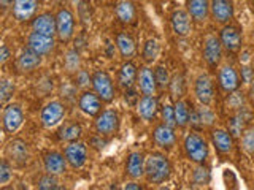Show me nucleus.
<instances>
[{
	"label": "nucleus",
	"instance_id": "1",
	"mask_svg": "<svg viewBox=\"0 0 254 190\" xmlns=\"http://www.w3.org/2000/svg\"><path fill=\"white\" fill-rule=\"evenodd\" d=\"M170 173H172V165L165 155L157 152L148 155L145 165V176L149 182H153V184H162V182H165L170 178Z\"/></svg>",
	"mask_w": 254,
	"mask_h": 190
},
{
	"label": "nucleus",
	"instance_id": "2",
	"mask_svg": "<svg viewBox=\"0 0 254 190\" xmlns=\"http://www.w3.org/2000/svg\"><path fill=\"white\" fill-rule=\"evenodd\" d=\"M185 150L189 160H192L198 165H203L210 154L208 142L198 133H189L185 138Z\"/></svg>",
	"mask_w": 254,
	"mask_h": 190
},
{
	"label": "nucleus",
	"instance_id": "3",
	"mask_svg": "<svg viewBox=\"0 0 254 190\" xmlns=\"http://www.w3.org/2000/svg\"><path fill=\"white\" fill-rule=\"evenodd\" d=\"M95 130L100 137H111L119 130V114L115 109H105L97 116Z\"/></svg>",
	"mask_w": 254,
	"mask_h": 190
},
{
	"label": "nucleus",
	"instance_id": "4",
	"mask_svg": "<svg viewBox=\"0 0 254 190\" xmlns=\"http://www.w3.org/2000/svg\"><path fill=\"white\" fill-rule=\"evenodd\" d=\"M219 40H221V43L227 52H237L242 48V43H243L240 27L234 26V24H226V26L221 29Z\"/></svg>",
	"mask_w": 254,
	"mask_h": 190
},
{
	"label": "nucleus",
	"instance_id": "5",
	"mask_svg": "<svg viewBox=\"0 0 254 190\" xmlns=\"http://www.w3.org/2000/svg\"><path fill=\"white\" fill-rule=\"evenodd\" d=\"M92 87L103 101H107V103L113 101L115 86H113V81H111V78L108 76V73H105V71H95L92 75Z\"/></svg>",
	"mask_w": 254,
	"mask_h": 190
},
{
	"label": "nucleus",
	"instance_id": "6",
	"mask_svg": "<svg viewBox=\"0 0 254 190\" xmlns=\"http://www.w3.org/2000/svg\"><path fill=\"white\" fill-rule=\"evenodd\" d=\"M194 94H195V98L200 101V105H210L214 98V86L211 78L202 73L198 75L195 79V84H194Z\"/></svg>",
	"mask_w": 254,
	"mask_h": 190
},
{
	"label": "nucleus",
	"instance_id": "7",
	"mask_svg": "<svg viewBox=\"0 0 254 190\" xmlns=\"http://www.w3.org/2000/svg\"><path fill=\"white\" fill-rule=\"evenodd\" d=\"M24 122V113L19 105H8L3 109L2 125L6 133H16Z\"/></svg>",
	"mask_w": 254,
	"mask_h": 190
},
{
	"label": "nucleus",
	"instance_id": "8",
	"mask_svg": "<svg viewBox=\"0 0 254 190\" xmlns=\"http://www.w3.org/2000/svg\"><path fill=\"white\" fill-rule=\"evenodd\" d=\"M64 116H65V106H64L61 101L54 100V101L48 103V105H45L40 119H42V124L45 127L51 129V127H56L62 121Z\"/></svg>",
	"mask_w": 254,
	"mask_h": 190
},
{
	"label": "nucleus",
	"instance_id": "9",
	"mask_svg": "<svg viewBox=\"0 0 254 190\" xmlns=\"http://www.w3.org/2000/svg\"><path fill=\"white\" fill-rule=\"evenodd\" d=\"M27 46L30 49H34L40 55H48L54 51L56 42L51 35H45V34H38V32H32L27 38Z\"/></svg>",
	"mask_w": 254,
	"mask_h": 190
},
{
	"label": "nucleus",
	"instance_id": "10",
	"mask_svg": "<svg viewBox=\"0 0 254 190\" xmlns=\"http://www.w3.org/2000/svg\"><path fill=\"white\" fill-rule=\"evenodd\" d=\"M56 24H58V37L61 42H68V40L73 37V30H75V19L73 14H71L67 8H62V10L56 16Z\"/></svg>",
	"mask_w": 254,
	"mask_h": 190
},
{
	"label": "nucleus",
	"instance_id": "11",
	"mask_svg": "<svg viewBox=\"0 0 254 190\" xmlns=\"http://www.w3.org/2000/svg\"><path fill=\"white\" fill-rule=\"evenodd\" d=\"M222 43L218 37L208 35L203 43V57L210 67H216L222 59Z\"/></svg>",
	"mask_w": 254,
	"mask_h": 190
},
{
	"label": "nucleus",
	"instance_id": "12",
	"mask_svg": "<svg viewBox=\"0 0 254 190\" xmlns=\"http://www.w3.org/2000/svg\"><path fill=\"white\" fill-rule=\"evenodd\" d=\"M65 158L71 168H81L87 160V147L84 142L71 141L65 147Z\"/></svg>",
	"mask_w": 254,
	"mask_h": 190
},
{
	"label": "nucleus",
	"instance_id": "13",
	"mask_svg": "<svg viewBox=\"0 0 254 190\" xmlns=\"http://www.w3.org/2000/svg\"><path fill=\"white\" fill-rule=\"evenodd\" d=\"M210 10L214 21L219 24H227L234 18V5L232 0H211Z\"/></svg>",
	"mask_w": 254,
	"mask_h": 190
},
{
	"label": "nucleus",
	"instance_id": "14",
	"mask_svg": "<svg viewBox=\"0 0 254 190\" xmlns=\"http://www.w3.org/2000/svg\"><path fill=\"white\" fill-rule=\"evenodd\" d=\"M6 158L16 166H24L29 160V147L24 141L14 140L6 146Z\"/></svg>",
	"mask_w": 254,
	"mask_h": 190
},
{
	"label": "nucleus",
	"instance_id": "15",
	"mask_svg": "<svg viewBox=\"0 0 254 190\" xmlns=\"http://www.w3.org/2000/svg\"><path fill=\"white\" fill-rule=\"evenodd\" d=\"M218 81L224 92H235L240 87V78L232 65H222L218 71Z\"/></svg>",
	"mask_w": 254,
	"mask_h": 190
},
{
	"label": "nucleus",
	"instance_id": "16",
	"mask_svg": "<svg viewBox=\"0 0 254 190\" xmlns=\"http://www.w3.org/2000/svg\"><path fill=\"white\" fill-rule=\"evenodd\" d=\"M38 0H13L11 3V10L13 16L18 21L24 22L34 18V14L38 10Z\"/></svg>",
	"mask_w": 254,
	"mask_h": 190
},
{
	"label": "nucleus",
	"instance_id": "17",
	"mask_svg": "<svg viewBox=\"0 0 254 190\" xmlns=\"http://www.w3.org/2000/svg\"><path fill=\"white\" fill-rule=\"evenodd\" d=\"M172 29L177 35L186 37L192 32V21L186 10H175L172 14Z\"/></svg>",
	"mask_w": 254,
	"mask_h": 190
},
{
	"label": "nucleus",
	"instance_id": "18",
	"mask_svg": "<svg viewBox=\"0 0 254 190\" xmlns=\"http://www.w3.org/2000/svg\"><path fill=\"white\" fill-rule=\"evenodd\" d=\"M102 98L97 95V92H84L81 97H79V109L83 111L87 116H99L102 111Z\"/></svg>",
	"mask_w": 254,
	"mask_h": 190
},
{
	"label": "nucleus",
	"instance_id": "19",
	"mask_svg": "<svg viewBox=\"0 0 254 190\" xmlns=\"http://www.w3.org/2000/svg\"><path fill=\"white\" fill-rule=\"evenodd\" d=\"M43 166L48 174L59 176L67 171V158L59 152H50L43 158Z\"/></svg>",
	"mask_w": 254,
	"mask_h": 190
},
{
	"label": "nucleus",
	"instance_id": "20",
	"mask_svg": "<svg viewBox=\"0 0 254 190\" xmlns=\"http://www.w3.org/2000/svg\"><path fill=\"white\" fill-rule=\"evenodd\" d=\"M153 138H154L156 144L164 149H169V147L175 146V142H177V135H175L173 127L167 125V124H161L156 127L153 132Z\"/></svg>",
	"mask_w": 254,
	"mask_h": 190
},
{
	"label": "nucleus",
	"instance_id": "21",
	"mask_svg": "<svg viewBox=\"0 0 254 190\" xmlns=\"http://www.w3.org/2000/svg\"><path fill=\"white\" fill-rule=\"evenodd\" d=\"M157 108H159V103H157L156 95H143L137 103L138 116L143 119V121H148V122L153 121L156 117Z\"/></svg>",
	"mask_w": 254,
	"mask_h": 190
},
{
	"label": "nucleus",
	"instance_id": "22",
	"mask_svg": "<svg viewBox=\"0 0 254 190\" xmlns=\"http://www.w3.org/2000/svg\"><path fill=\"white\" fill-rule=\"evenodd\" d=\"M32 29L38 34H45V35H51L58 34V24H56V18L50 13L45 14H38L37 18L32 22Z\"/></svg>",
	"mask_w": 254,
	"mask_h": 190
},
{
	"label": "nucleus",
	"instance_id": "23",
	"mask_svg": "<svg viewBox=\"0 0 254 190\" xmlns=\"http://www.w3.org/2000/svg\"><path fill=\"white\" fill-rule=\"evenodd\" d=\"M211 141L221 154H229L234 147V137L232 133L224 129H213Z\"/></svg>",
	"mask_w": 254,
	"mask_h": 190
},
{
	"label": "nucleus",
	"instance_id": "24",
	"mask_svg": "<svg viewBox=\"0 0 254 190\" xmlns=\"http://www.w3.org/2000/svg\"><path fill=\"white\" fill-rule=\"evenodd\" d=\"M137 79H138V87H140L143 95H156L157 81H156V76L153 73V70L148 68V67H141Z\"/></svg>",
	"mask_w": 254,
	"mask_h": 190
},
{
	"label": "nucleus",
	"instance_id": "25",
	"mask_svg": "<svg viewBox=\"0 0 254 190\" xmlns=\"http://www.w3.org/2000/svg\"><path fill=\"white\" fill-rule=\"evenodd\" d=\"M40 63H42V55L37 54L34 49H30L29 46L19 54L18 60H16V65L21 71H34L40 67Z\"/></svg>",
	"mask_w": 254,
	"mask_h": 190
},
{
	"label": "nucleus",
	"instance_id": "26",
	"mask_svg": "<svg viewBox=\"0 0 254 190\" xmlns=\"http://www.w3.org/2000/svg\"><path fill=\"white\" fill-rule=\"evenodd\" d=\"M145 165H146V158L141 152H132L127 158V163H126V171L127 174L132 178V179H138L145 174Z\"/></svg>",
	"mask_w": 254,
	"mask_h": 190
},
{
	"label": "nucleus",
	"instance_id": "27",
	"mask_svg": "<svg viewBox=\"0 0 254 190\" xmlns=\"http://www.w3.org/2000/svg\"><path fill=\"white\" fill-rule=\"evenodd\" d=\"M188 11L190 14V18L195 19L197 22L206 21L210 14V2L208 0H189L188 2Z\"/></svg>",
	"mask_w": 254,
	"mask_h": 190
},
{
	"label": "nucleus",
	"instance_id": "28",
	"mask_svg": "<svg viewBox=\"0 0 254 190\" xmlns=\"http://www.w3.org/2000/svg\"><path fill=\"white\" fill-rule=\"evenodd\" d=\"M116 45H118V49L121 52V55L124 59H132L135 52H137V46H135L133 38L129 34H119L116 37Z\"/></svg>",
	"mask_w": 254,
	"mask_h": 190
},
{
	"label": "nucleus",
	"instance_id": "29",
	"mask_svg": "<svg viewBox=\"0 0 254 190\" xmlns=\"http://www.w3.org/2000/svg\"><path fill=\"white\" fill-rule=\"evenodd\" d=\"M137 68H135L133 63L127 62L121 67L119 70V76H118V81H119V86L124 87V89H129V87L133 86L135 83V78H137Z\"/></svg>",
	"mask_w": 254,
	"mask_h": 190
},
{
	"label": "nucleus",
	"instance_id": "30",
	"mask_svg": "<svg viewBox=\"0 0 254 190\" xmlns=\"http://www.w3.org/2000/svg\"><path fill=\"white\" fill-rule=\"evenodd\" d=\"M116 16L124 24H130L135 19V6L130 0H121L116 5Z\"/></svg>",
	"mask_w": 254,
	"mask_h": 190
},
{
	"label": "nucleus",
	"instance_id": "31",
	"mask_svg": "<svg viewBox=\"0 0 254 190\" xmlns=\"http://www.w3.org/2000/svg\"><path fill=\"white\" fill-rule=\"evenodd\" d=\"M79 137H81V127L75 122L64 124V127H61V130H59V138L62 141L71 142V141H76Z\"/></svg>",
	"mask_w": 254,
	"mask_h": 190
},
{
	"label": "nucleus",
	"instance_id": "32",
	"mask_svg": "<svg viewBox=\"0 0 254 190\" xmlns=\"http://www.w3.org/2000/svg\"><path fill=\"white\" fill-rule=\"evenodd\" d=\"M245 119H248V114L245 111H238V113L229 121V132L232 133V137H242V133L245 132Z\"/></svg>",
	"mask_w": 254,
	"mask_h": 190
},
{
	"label": "nucleus",
	"instance_id": "33",
	"mask_svg": "<svg viewBox=\"0 0 254 190\" xmlns=\"http://www.w3.org/2000/svg\"><path fill=\"white\" fill-rule=\"evenodd\" d=\"M190 111L188 108V103L183 100H177L175 103V119H177L178 127H186L189 124Z\"/></svg>",
	"mask_w": 254,
	"mask_h": 190
},
{
	"label": "nucleus",
	"instance_id": "34",
	"mask_svg": "<svg viewBox=\"0 0 254 190\" xmlns=\"http://www.w3.org/2000/svg\"><path fill=\"white\" fill-rule=\"evenodd\" d=\"M169 89H170V94L173 98H181L183 94H185V79H183V75L181 73H177L169 83Z\"/></svg>",
	"mask_w": 254,
	"mask_h": 190
},
{
	"label": "nucleus",
	"instance_id": "35",
	"mask_svg": "<svg viewBox=\"0 0 254 190\" xmlns=\"http://www.w3.org/2000/svg\"><path fill=\"white\" fill-rule=\"evenodd\" d=\"M159 55V43L157 40L154 38H149L146 40L145 46H143V59L146 62H154Z\"/></svg>",
	"mask_w": 254,
	"mask_h": 190
},
{
	"label": "nucleus",
	"instance_id": "36",
	"mask_svg": "<svg viewBox=\"0 0 254 190\" xmlns=\"http://www.w3.org/2000/svg\"><path fill=\"white\" fill-rule=\"evenodd\" d=\"M13 94H14V84L10 81V79L3 78L2 83H0V103H2V105H6V103L11 100Z\"/></svg>",
	"mask_w": 254,
	"mask_h": 190
},
{
	"label": "nucleus",
	"instance_id": "37",
	"mask_svg": "<svg viewBox=\"0 0 254 190\" xmlns=\"http://www.w3.org/2000/svg\"><path fill=\"white\" fill-rule=\"evenodd\" d=\"M192 179H194V184L202 187V186H206L210 182V171L208 168H205V166H197L194 170V174H192Z\"/></svg>",
	"mask_w": 254,
	"mask_h": 190
},
{
	"label": "nucleus",
	"instance_id": "38",
	"mask_svg": "<svg viewBox=\"0 0 254 190\" xmlns=\"http://www.w3.org/2000/svg\"><path fill=\"white\" fill-rule=\"evenodd\" d=\"M242 147L245 152L254 154V127H250L242 133Z\"/></svg>",
	"mask_w": 254,
	"mask_h": 190
},
{
	"label": "nucleus",
	"instance_id": "39",
	"mask_svg": "<svg viewBox=\"0 0 254 190\" xmlns=\"http://www.w3.org/2000/svg\"><path fill=\"white\" fill-rule=\"evenodd\" d=\"M11 178H13L11 165H10V162H8V158H3V160L0 162V186L8 184Z\"/></svg>",
	"mask_w": 254,
	"mask_h": 190
},
{
	"label": "nucleus",
	"instance_id": "40",
	"mask_svg": "<svg viewBox=\"0 0 254 190\" xmlns=\"http://www.w3.org/2000/svg\"><path fill=\"white\" fill-rule=\"evenodd\" d=\"M154 76H156V81H157V87L159 89H165L169 86L170 79H169V73H167V68L164 65H157L154 70Z\"/></svg>",
	"mask_w": 254,
	"mask_h": 190
},
{
	"label": "nucleus",
	"instance_id": "41",
	"mask_svg": "<svg viewBox=\"0 0 254 190\" xmlns=\"http://www.w3.org/2000/svg\"><path fill=\"white\" fill-rule=\"evenodd\" d=\"M65 68L68 73H75L79 68V54L76 51H68L67 52V57H65Z\"/></svg>",
	"mask_w": 254,
	"mask_h": 190
},
{
	"label": "nucleus",
	"instance_id": "42",
	"mask_svg": "<svg viewBox=\"0 0 254 190\" xmlns=\"http://www.w3.org/2000/svg\"><path fill=\"white\" fill-rule=\"evenodd\" d=\"M38 189H43V190H56V189H61V186H59L58 179L54 178V174H48V176L40 179Z\"/></svg>",
	"mask_w": 254,
	"mask_h": 190
},
{
	"label": "nucleus",
	"instance_id": "43",
	"mask_svg": "<svg viewBox=\"0 0 254 190\" xmlns=\"http://www.w3.org/2000/svg\"><path fill=\"white\" fill-rule=\"evenodd\" d=\"M162 119H164V124L175 127L177 125V119H175V106L172 105H165L162 108Z\"/></svg>",
	"mask_w": 254,
	"mask_h": 190
},
{
	"label": "nucleus",
	"instance_id": "44",
	"mask_svg": "<svg viewBox=\"0 0 254 190\" xmlns=\"http://www.w3.org/2000/svg\"><path fill=\"white\" fill-rule=\"evenodd\" d=\"M198 114H200V119H202V122L203 125H211L214 122V113L208 108V105H202L200 109H198Z\"/></svg>",
	"mask_w": 254,
	"mask_h": 190
},
{
	"label": "nucleus",
	"instance_id": "45",
	"mask_svg": "<svg viewBox=\"0 0 254 190\" xmlns=\"http://www.w3.org/2000/svg\"><path fill=\"white\" fill-rule=\"evenodd\" d=\"M189 124H190V127H194L195 130H202L203 127H205L203 122H202V119H200V114H198V111H197V109H192V111H190Z\"/></svg>",
	"mask_w": 254,
	"mask_h": 190
},
{
	"label": "nucleus",
	"instance_id": "46",
	"mask_svg": "<svg viewBox=\"0 0 254 190\" xmlns=\"http://www.w3.org/2000/svg\"><path fill=\"white\" fill-rule=\"evenodd\" d=\"M124 98H126L127 103H129V105H133V103H138V95H137V92H135V91L132 89V87H129V89H126Z\"/></svg>",
	"mask_w": 254,
	"mask_h": 190
},
{
	"label": "nucleus",
	"instance_id": "47",
	"mask_svg": "<svg viewBox=\"0 0 254 190\" xmlns=\"http://www.w3.org/2000/svg\"><path fill=\"white\" fill-rule=\"evenodd\" d=\"M76 81H78V86H87V84H92V78L89 75H86L84 71H79V73H76Z\"/></svg>",
	"mask_w": 254,
	"mask_h": 190
},
{
	"label": "nucleus",
	"instance_id": "48",
	"mask_svg": "<svg viewBox=\"0 0 254 190\" xmlns=\"http://www.w3.org/2000/svg\"><path fill=\"white\" fill-rule=\"evenodd\" d=\"M8 59H10V49H8L6 45H2V48H0V62L5 63Z\"/></svg>",
	"mask_w": 254,
	"mask_h": 190
},
{
	"label": "nucleus",
	"instance_id": "49",
	"mask_svg": "<svg viewBox=\"0 0 254 190\" xmlns=\"http://www.w3.org/2000/svg\"><path fill=\"white\" fill-rule=\"evenodd\" d=\"M0 3H2L3 10H6V8L10 6V3H13V0H0Z\"/></svg>",
	"mask_w": 254,
	"mask_h": 190
},
{
	"label": "nucleus",
	"instance_id": "50",
	"mask_svg": "<svg viewBox=\"0 0 254 190\" xmlns=\"http://www.w3.org/2000/svg\"><path fill=\"white\" fill-rule=\"evenodd\" d=\"M126 189H135V190H138L141 187L138 184H135V182H129V184H126Z\"/></svg>",
	"mask_w": 254,
	"mask_h": 190
},
{
	"label": "nucleus",
	"instance_id": "51",
	"mask_svg": "<svg viewBox=\"0 0 254 190\" xmlns=\"http://www.w3.org/2000/svg\"><path fill=\"white\" fill-rule=\"evenodd\" d=\"M251 97L254 100V78H253V84H251Z\"/></svg>",
	"mask_w": 254,
	"mask_h": 190
}]
</instances>
